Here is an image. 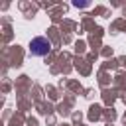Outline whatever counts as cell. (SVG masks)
I'll return each mask as SVG.
<instances>
[{"mask_svg":"<svg viewBox=\"0 0 126 126\" xmlns=\"http://www.w3.org/2000/svg\"><path fill=\"white\" fill-rule=\"evenodd\" d=\"M49 51H51V41H49L47 37L37 35V37H33V39L30 41V53H32V55L43 57V55H47Z\"/></svg>","mask_w":126,"mask_h":126,"instance_id":"cell-1","label":"cell"}]
</instances>
